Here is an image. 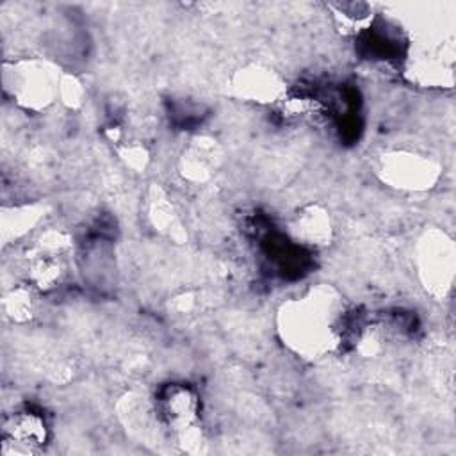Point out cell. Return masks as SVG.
I'll return each mask as SVG.
<instances>
[{
  "label": "cell",
  "instance_id": "3957f363",
  "mask_svg": "<svg viewBox=\"0 0 456 456\" xmlns=\"http://www.w3.org/2000/svg\"><path fill=\"white\" fill-rule=\"evenodd\" d=\"M5 440L16 444L18 447L36 449L46 440L45 422L36 413H16L12 415L4 428Z\"/></svg>",
  "mask_w": 456,
  "mask_h": 456
},
{
  "label": "cell",
  "instance_id": "8992f818",
  "mask_svg": "<svg viewBox=\"0 0 456 456\" xmlns=\"http://www.w3.org/2000/svg\"><path fill=\"white\" fill-rule=\"evenodd\" d=\"M239 87L242 89L244 94L253 96L256 100H264L269 96L274 98L280 91L276 78L265 71H256V80H255V75L242 77V82L239 84Z\"/></svg>",
  "mask_w": 456,
  "mask_h": 456
},
{
  "label": "cell",
  "instance_id": "5b68a950",
  "mask_svg": "<svg viewBox=\"0 0 456 456\" xmlns=\"http://www.w3.org/2000/svg\"><path fill=\"white\" fill-rule=\"evenodd\" d=\"M296 228H297V233L312 244L322 242L330 235V221L324 216V212L317 208H312L305 212L301 217H297Z\"/></svg>",
  "mask_w": 456,
  "mask_h": 456
},
{
  "label": "cell",
  "instance_id": "277c9868",
  "mask_svg": "<svg viewBox=\"0 0 456 456\" xmlns=\"http://www.w3.org/2000/svg\"><path fill=\"white\" fill-rule=\"evenodd\" d=\"M387 169L390 176H397L404 187H415V183H422V182H429L433 169L428 162L420 160L419 157H411L408 155V159L401 157V159H390L387 162Z\"/></svg>",
  "mask_w": 456,
  "mask_h": 456
},
{
  "label": "cell",
  "instance_id": "7a4b0ae2",
  "mask_svg": "<svg viewBox=\"0 0 456 456\" xmlns=\"http://www.w3.org/2000/svg\"><path fill=\"white\" fill-rule=\"evenodd\" d=\"M162 415L180 433L192 431L196 419V397L189 388L171 387L162 397Z\"/></svg>",
  "mask_w": 456,
  "mask_h": 456
},
{
  "label": "cell",
  "instance_id": "6da1fadb",
  "mask_svg": "<svg viewBox=\"0 0 456 456\" xmlns=\"http://www.w3.org/2000/svg\"><path fill=\"white\" fill-rule=\"evenodd\" d=\"M321 299L305 297L287 312V335L301 349H319L331 338V315H326V305Z\"/></svg>",
  "mask_w": 456,
  "mask_h": 456
}]
</instances>
